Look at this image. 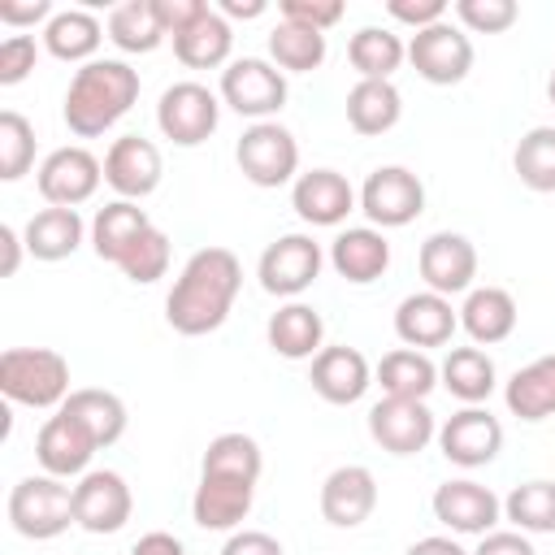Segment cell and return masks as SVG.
Returning a JSON list of instances; mask_svg holds the SVG:
<instances>
[{
    "mask_svg": "<svg viewBox=\"0 0 555 555\" xmlns=\"http://www.w3.org/2000/svg\"><path fill=\"white\" fill-rule=\"evenodd\" d=\"M238 286H243V264H238V256H234L230 247H199V251L182 264L178 282H173V291H169V299H165V321H169L178 334H186V338L212 334V330L225 325Z\"/></svg>",
    "mask_w": 555,
    "mask_h": 555,
    "instance_id": "6da1fadb",
    "label": "cell"
},
{
    "mask_svg": "<svg viewBox=\"0 0 555 555\" xmlns=\"http://www.w3.org/2000/svg\"><path fill=\"white\" fill-rule=\"evenodd\" d=\"M134 100H139V69H130L126 61H87L69 78L61 117L78 139H95L113 130Z\"/></svg>",
    "mask_w": 555,
    "mask_h": 555,
    "instance_id": "7a4b0ae2",
    "label": "cell"
},
{
    "mask_svg": "<svg viewBox=\"0 0 555 555\" xmlns=\"http://www.w3.org/2000/svg\"><path fill=\"white\" fill-rule=\"evenodd\" d=\"M0 390L22 408H61L69 390V360L52 347H9L0 356Z\"/></svg>",
    "mask_w": 555,
    "mask_h": 555,
    "instance_id": "3957f363",
    "label": "cell"
},
{
    "mask_svg": "<svg viewBox=\"0 0 555 555\" xmlns=\"http://www.w3.org/2000/svg\"><path fill=\"white\" fill-rule=\"evenodd\" d=\"M9 525L35 542L65 533L74 525V486H65L61 477H48V473L22 477L9 490Z\"/></svg>",
    "mask_w": 555,
    "mask_h": 555,
    "instance_id": "277c9868",
    "label": "cell"
},
{
    "mask_svg": "<svg viewBox=\"0 0 555 555\" xmlns=\"http://www.w3.org/2000/svg\"><path fill=\"white\" fill-rule=\"evenodd\" d=\"M234 160H238V169H243L247 182H256V186L269 191V186H282V182L295 178V169H299V143L278 121H251L243 130L238 147H234Z\"/></svg>",
    "mask_w": 555,
    "mask_h": 555,
    "instance_id": "5b68a950",
    "label": "cell"
},
{
    "mask_svg": "<svg viewBox=\"0 0 555 555\" xmlns=\"http://www.w3.org/2000/svg\"><path fill=\"white\" fill-rule=\"evenodd\" d=\"M360 212L373 221V230H399L412 225L425 212V186L412 169L403 165H382L364 178L360 186Z\"/></svg>",
    "mask_w": 555,
    "mask_h": 555,
    "instance_id": "8992f818",
    "label": "cell"
},
{
    "mask_svg": "<svg viewBox=\"0 0 555 555\" xmlns=\"http://www.w3.org/2000/svg\"><path fill=\"white\" fill-rule=\"evenodd\" d=\"M221 100L251 121H269L286 104V74L260 56H238L221 69Z\"/></svg>",
    "mask_w": 555,
    "mask_h": 555,
    "instance_id": "52a82bcc",
    "label": "cell"
},
{
    "mask_svg": "<svg viewBox=\"0 0 555 555\" xmlns=\"http://www.w3.org/2000/svg\"><path fill=\"white\" fill-rule=\"evenodd\" d=\"M321 264H325V256H321V243L312 234H282L260 251L256 278L269 295L295 299L321 278Z\"/></svg>",
    "mask_w": 555,
    "mask_h": 555,
    "instance_id": "ba28073f",
    "label": "cell"
},
{
    "mask_svg": "<svg viewBox=\"0 0 555 555\" xmlns=\"http://www.w3.org/2000/svg\"><path fill=\"white\" fill-rule=\"evenodd\" d=\"M217 121H221V104L204 82H173L160 91L156 126L178 147H199L217 130Z\"/></svg>",
    "mask_w": 555,
    "mask_h": 555,
    "instance_id": "9c48e42d",
    "label": "cell"
},
{
    "mask_svg": "<svg viewBox=\"0 0 555 555\" xmlns=\"http://www.w3.org/2000/svg\"><path fill=\"white\" fill-rule=\"evenodd\" d=\"M408 61H412V69H416L425 82H434V87H455V82H464L468 69H473V39H468L460 26L438 22V26L412 35Z\"/></svg>",
    "mask_w": 555,
    "mask_h": 555,
    "instance_id": "30bf717a",
    "label": "cell"
},
{
    "mask_svg": "<svg viewBox=\"0 0 555 555\" xmlns=\"http://www.w3.org/2000/svg\"><path fill=\"white\" fill-rule=\"evenodd\" d=\"M134 512L130 486L113 468H91L74 486V525L87 533H117Z\"/></svg>",
    "mask_w": 555,
    "mask_h": 555,
    "instance_id": "8fae6325",
    "label": "cell"
},
{
    "mask_svg": "<svg viewBox=\"0 0 555 555\" xmlns=\"http://www.w3.org/2000/svg\"><path fill=\"white\" fill-rule=\"evenodd\" d=\"M369 434L390 455H416L438 438V425L425 399H377L369 408Z\"/></svg>",
    "mask_w": 555,
    "mask_h": 555,
    "instance_id": "7c38bea8",
    "label": "cell"
},
{
    "mask_svg": "<svg viewBox=\"0 0 555 555\" xmlns=\"http://www.w3.org/2000/svg\"><path fill=\"white\" fill-rule=\"evenodd\" d=\"M100 178H104V165L87 147L69 143V147H56V152L43 156L39 195L48 199V208H78V204H87L95 195Z\"/></svg>",
    "mask_w": 555,
    "mask_h": 555,
    "instance_id": "4fadbf2b",
    "label": "cell"
},
{
    "mask_svg": "<svg viewBox=\"0 0 555 555\" xmlns=\"http://www.w3.org/2000/svg\"><path fill=\"white\" fill-rule=\"evenodd\" d=\"M438 447L451 464L460 468H481L503 451V425L499 416H490L486 408H460L455 416H447L438 425Z\"/></svg>",
    "mask_w": 555,
    "mask_h": 555,
    "instance_id": "5bb4252c",
    "label": "cell"
},
{
    "mask_svg": "<svg viewBox=\"0 0 555 555\" xmlns=\"http://www.w3.org/2000/svg\"><path fill=\"white\" fill-rule=\"evenodd\" d=\"M421 278L434 295H460V291H473V278H477V247L464 238V234H451V230H438L421 243Z\"/></svg>",
    "mask_w": 555,
    "mask_h": 555,
    "instance_id": "9a60e30c",
    "label": "cell"
},
{
    "mask_svg": "<svg viewBox=\"0 0 555 555\" xmlns=\"http://www.w3.org/2000/svg\"><path fill=\"white\" fill-rule=\"evenodd\" d=\"M160 173H165V160H160V147L143 134H121L113 139L108 156H104V182L121 195V199H143L160 186Z\"/></svg>",
    "mask_w": 555,
    "mask_h": 555,
    "instance_id": "2e32d148",
    "label": "cell"
},
{
    "mask_svg": "<svg viewBox=\"0 0 555 555\" xmlns=\"http://www.w3.org/2000/svg\"><path fill=\"white\" fill-rule=\"evenodd\" d=\"M95 451H100L95 438H91L69 412H61V408H56V416L43 421V429H39V438H35V460L43 464L48 477H61V481L91 473L87 464H91Z\"/></svg>",
    "mask_w": 555,
    "mask_h": 555,
    "instance_id": "e0dca14e",
    "label": "cell"
},
{
    "mask_svg": "<svg viewBox=\"0 0 555 555\" xmlns=\"http://www.w3.org/2000/svg\"><path fill=\"white\" fill-rule=\"evenodd\" d=\"M460 330V312L451 308L447 295H434V291H416L408 299H399L395 308V334L403 347H447L451 334Z\"/></svg>",
    "mask_w": 555,
    "mask_h": 555,
    "instance_id": "ac0fdd59",
    "label": "cell"
},
{
    "mask_svg": "<svg viewBox=\"0 0 555 555\" xmlns=\"http://www.w3.org/2000/svg\"><path fill=\"white\" fill-rule=\"evenodd\" d=\"M499 512H503V503H499L494 490L481 486V481L460 477V481H442V486L434 490V516H438L451 533H477V538H486V533L494 529Z\"/></svg>",
    "mask_w": 555,
    "mask_h": 555,
    "instance_id": "d6986e66",
    "label": "cell"
},
{
    "mask_svg": "<svg viewBox=\"0 0 555 555\" xmlns=\"http://www.w3.org/2000/svg\"><path fill=\"white\" fill-rule=\"evenodd\" d=\"M377 507V477L364 464H343L321 481V516L334 529H356Z\"/></svg>",
    "mask_w": 555,
    "mask_h": 555,
    "instance_id": "ffe728a7",
    "label": "cell"
},
{
    "mask_svg": "<svg viewBox=\"0 0 555 555\" xmlns=\"http://www.w3.org/2000/svg\"><path fill=\"white\" fill-rule=\"evenodd\" d=\"M291 208L308 225H338L356 208V191L338 169H308L291 186Z\"/></svg>",
    "mask_w": 555,
    "mask_h": 555,
    "instance_id": "44dd1931",
    "label": "cell"
},
{
    "mask_svg": "<svg viewBox=\"0 0 555 555\" xmlns=\"http://www.w3.org/2000/svg\"><path fill=\"white\" fill-rule=\"evenodd\" d=\"M373 386V369L356 347H321L312 360V390L325 403H356Z\"/></svg>",
    "mask_w": 555,
    "mask_h": 555,
    "instance_id": "7402d4cb",
    "label": "cell"
},
{
    "mask_svg": "<svg viewBox=\"0 0 555 555\" xmlns=\"http://www.w3.org/2000/svg\"><path fill=\"white\" fill-rule=\"evenodd\" d=\"M330 264H334L338 278H347L356 286H369L390 269V243L373 225H351L330 243Z\"/></svg>",
    "mask_w": 555,
    "mask_h": 555,
    "instance_id": "603a6c76",
    "label": "cell"
},
{
    "mask_svg": "<svg viewBox=\"0 0 555 555\" xmlns=\"http://www.w3.org/2000/svg\"><path fill=\"white\" fill-rule=\"evenodd\" d=\"M251 499H256V486L251 481H234V477H204L199 473V486H195V499H191V516L199 529H234L238 520H247L251 512Z\"/></svg>",
    "mask_w": 555,
    "mask_h": 555,
    "instance_id": "cb8c5ba5",
    "label": "cell"
},
{
    "mask_svg": "<svg viewBox=\"0 0 555 555\" xmlns=\"http://www.w3.org/2000/svg\"><path fill=\"white\" fill-rule=\"evenodd\" d=\"M264 338H269V347H273L282 360H317L321 338H325V321H321L317 308L291 299V304H282V308L269 317Z\"/></svg>",
    "mask_w": 555,
    "mask_h": 555,
    "instance_id": "d4e9b609",
    "label": "cell"
},
{
    "mask_svg": "<svg viewBox=\"0 0 555 555\" xmlns=\"http://www.w3.org/2000/svg\"><path fill=\"white\" fill-rule=\"evenodd\" d=\"M460 325L477 347H494L516 330V299L503 286H473L460 308Z\"/></svg>",
    "mask_w": 555,
    "mask_h": 555,
    "instance_id": "484cf974",
    "label": "cell"
},
{
    "mask_svg": "<svg viewBox=\"0 0 555 555\" xmlns=\"http://www.w3.org/2000/svg\"><path fill=\"white\" fill-rule=\"evenodd\" d=\"M147 230H152V221H147V212H143L134 199H113V204H104V208L95 212V221H91V247H95L100 260L121 264V256H126Z\"/></svg>",
    "mask_w": 555,
    "mask_h": 555,
    "instance_id": "4316f807",
    "label": "cell"
},
{
    "mask_svg": "<svg viewBox=\"0 0 555 555\" xmlns=\"http://www.w3.org/2000/svg\"><path fill=\"white\" fill-rule=\"evenodd\" d=\"M399 117H403V95L395 82L360 78L347 91V121L356 134H386L399 126Z\"/></svg>",
    "mask_w": 555,
    "mask_h": 555,
    "instance_id": "83f0119b",
    "label": "cell"
},
{
    "mask_svg": "<svg viewBox=\"0 0 555 555\" xmlns=\"http://www.w3.org/2000/svg\"><path fill=\"white\" fill-rule=\"evenodd\" d=\"M82 234H87V230H82L78 208H39V212L26 221L22 243H26V251H30L35 260H65V256L78 251Z\"/></svg>",
    "mask_w": 555,
    "mask_h": 555,
    "instance_id": "f1b7e54d",
    "label": "cell"
},
{
    "mask_svg": "<svg viewBox=\"0 0 555 555\" xmlns=\"http://www.w3.org/2000/svg\"><path fill=\"white\" fill-rule=\"evenodd\" d=\"M230 48H234V30L217 9H208L182 35H173V56L186 69H217V65L230 61Z\"/></svg>",
    "mask_w": 555,
    "mask_h": 555,
    "instance_id": "f546056e",
    "label": "cell"
},
{
    "mask_svg": "<svg viewBox=\"0 0 555 555\" xmlns=\"http://www.w3.org/2000/svg\"><path fill=\"white\" fill-rule=\"evenodd\" d=\"M503 399H507V412L520 416V421L555 416V356H538L533 364L516 369Z\"/></svg>",
    "mask_w": 555,
    "mask_h": 555,
    "instance_id": "4dcf8cb0",
    "label": "cell"
},
{
    "mask_svg": "<svg viewBox=\"0 0 555 555\" xmlns=\"http://www.w3.org/2000/svg\"><path fill=\"white\" fill-rule=\"evenodd\" d=\"M377 386L386 390V399H429V390L438 386V364L416 347H395L377 364Z\"/></svg>",
    "mask_w": 555,
    "mask_h": 555,
    "instance_id": "1f68e13d",
    "label": "cell"
},
{
    "mask_svg": "<svg viewBox=\"0 0 555 555\" xmlns=\"http://www.w3.org/2000/svg\"><path fill=\"white\" fill-rule=\"evenodd\" d=\"M104 39V26L87 13V9H61L52 13V22L43 26V48L56 61H95V48Z\"/></svg>",
    "mask_w": 555,
    "mask_h": 555,
    "instance_id": "d6a6232c",
    "label": "cell"
},
{
    "mask_svg": "<svg viewBox=\"0 0 555 555\" xmlns=\"http://www.w3.org/2000/svg\"><path fill=\"white\" fill-rule=\"evenodd\" d=\"M61 412H69V416L95 438V447H113V442L126 434V403H121L113 390H95V386L74 390V395L61 403Z\"/></svg>",
    "mask_w": 555,
    "mask_h": 555,
    "instance_id": "836d02e7",
    "label": "cell"
},
{
    "mask_svg": "<svg viewBox=\"0 0 555 555\" xmlns=\"http://www.w3.org/2000/svg\"><path fill=\"white\" fill-rule=\"evenodd\" d=\"M438 377H442V386L460 399V403H481V399H490V390H494V360L481 351V347H451L447 351V360H442V369H438Z\"/></svg>",
    "mask_w": 555,
    "mask_h": 555,
    "instance_id": "e575fe53",
    "label": "cell"
},
{
    "mask_svg": "<svg viewBox=\"0 0 555 555\" xmlns=\"http://www.w3.org/2000/svg\"><path fill=\"white\" fill-rule=\"evenodd\" d=\"M403 56H408L403 39L395 30H386V26H360L351 35V43H347L351 69L360 78H377V82H390V74L403 65Z\"/></svg>",
    "mask_w": 555,
    "mask_h": 555,
    "instance_id": "d590c367",
    "label": "cell"
},
{
    "mask_svg": "<svg viewBox=\"0 0 555 555\" xmlns=\"http://www.w3.org/2000/svg\"><path fill=\"white\" fill-rule=\"evenodd\" d=\"M269 56L286 74H312L325 61V30H312V26H299V22L282 17L269 30Z\"/></svg>",
    "mask_w": 555,
    "mask_h": 555,
    "instance_id": "8d00e7d4",
    "label": "cell"
},
{
    "mask_svg": "<svg viewBox=\"0 0 555 555\" xmlns=\"http://www.w3.org/2000/svg\"><path fill=\"white\" fill-rule=\"evenodd\" d=\"M260 468H264L260 442L247 434H217L199 464L204 477H234V481H251V486L260 481Z\"/></svg>",
    "mask_w": 555,
    "mask_h": 555,
    "instance_id": "74e56055",
    "label": "cell"
},
{
    "mask_svg": "<svg viewBox=\"0 0 555 555\" xmlns=\"http://www.w3.org/2000/svg\"><path fill=\"white\" fill-rule=\"evenodd\" d=\"M512 169L516 178L538 191V195H551L555 191V126H533L520 134L516 152H512Z\"/></svg>",
    "mask_w": 555,
    "mask_h": 555,
    "instance_id": "f35d334b",
    "label": "cell"
},
{
    "mask_svg": "<svg viewBox=\"0 0 555 555\" xmlns=\"http://www.w3.org/2000/svg\"><path fill=\"white\" fill-rule=\"evenodd\" d=\"M108 39L121 48V52H156L165 30L152 13V0H126L108 13Z\"/></svg>",
    "mask_w": 555,
    "mask_h": 555,
    "instance_id": "ab89813d",
    "label": "cell"
},
{
    "mask_svg": "<svg viewBox=\"0 0 555 555\" xmlns=\"http://www.w3.org/2000/svg\"><path fill=\"white\" fill-rule=\"evenodd\" d=\"M503 516L520 533H555V481H525L503 499Z\"/></svg>",
    "mask_w": 555,
    "mask_h": 555,
    "instance_id": "60d3db41",
    "label": "cell"
},
{
    "mask_svg": "<svg viewBox=\"0 0 555 555\" xmlns=\"http://www.w3.org/2000/svg\"><path fill=\"white\" fill-rule=\"evenodd\" d=\"M30 165H35V126L17 108H4L0 113V178L17 182Z\"/></svg>",
    "mask_w": 555,
    "mask_h": 555,
    "instance_id": "b9f144b4",
    "label": "cell"
},
{
    "mask_svg": "<svg viewBox=\"0 0 555 555\" xmlns=\"http://www.w3.org/2000/svg\"><path fill=\"white\" fill-rule=\"evenodd\" d=\"M130 282H139V286H147V282H156V278H165V269H169V234L165 230H147L126 256H121V264H117Z\"/></svg>",
    "mask_w": 555,
    "mask_h": 555,
    "instance_id": "7bdbcfd3",
    "label": "cell"
},
{
    "mask_svg": "<svg viewBox=\"0 0 555 555\" xmlns=\"http://www.w3.org/2000/svg\"><path fill=\"white\" fill-rule=\"evenodd\" d=\"M455 17L464 30L503 35L520 17V9H516V0H455Z\"/></svg>",
    "mask_w": 555,
    "mask_h": 555,
    "instance_id": "ee69618b",
    "label": "cell"
},
{
    "mask_svg": "<svg viewBox=\"0 0 555 555\" xmlns=\"http://www.w3.org/2000/svg\"><path fill=\"white\" fill-rule=\"evenodd\" d=\"M39 61V48L30 35H9L0 43V87H17Z\"/></svg>",
    "mask_w": 555,
    "mask_h": 555,
    "instance_id": "f6af8a7d",
    "label": "cell"
},
{
    "mask_svg": "<svg viewBox=\"0 0 555 555\" xmlns=\"http://www.w3.org/2000/svg\"><path fill=\"white\" fill-rule=\"evenodd\" d=\"M286 22H299V26H312V30H330L343 22V0H282L278 4Z\"/></svg>",
    "mask_w": 555,
    "mask_h": 555,
    "instance_id": "bcb514c9",
    "label": "cell"
},
{
    "mask_svg": "<svg viewBox=\"0 0 555 555\" xmlns=\"http://www.w3.org/2000/svg\"><path fill=\"white\" fill-rule=\"evenodd\" d=\"M386 13L412 30H429V26L447 22V0H390Z\"/></svg>",
    "mask_w": 555,
    "mask_h": 555,
    "instance_id": "7dc6e473",
    "label": "cell"
},
{
    "mask_svg": "<svg viewBox=\"0 0 555 555\" xmlns=\"http://www.w3.org/2000/svg\"><path fill=\"white\" fill-rule=\"evenodd\" d=\"M152 13H156V22H160V30L173 39V35H182L191 22H199V17L208 13V4H204V0H152Z\"/></svg>",
    "mask_w": 555,
    "mask_h": 555,
    "instance_id": "c3c4849f",
    "label": "cell"
},
{
    "mask_svg": "<svg viewBox=\"0 0 555 555\" xmlns=\"http://www.w3.org/2000/svg\"><path fill=\"white\" fill-rule=\"evenodd\" d=\"M221 555H286V551L264 529H238V533H230V542L221 546Z\"/></svg>",
    "mask_w": 555,
    "mask_h": 555,
    "instance_id": "681fc988",
    "label": "cell"
},
{
    "mask_svg": "<svg viewBox=\"0 0 555 555\" xmlns=\"http://www.w3.org/2000/svg\"><path fill=\"white\" fill-rule=\"evenodd\" d=\"M473 555H538L533 542L520 533V529H490Z\"/></svg>",
    "mask_w": 555,
    "mask_h": 555,
    "instance_id": "f907efd6",
    "label": "cell"
},
{
    "mask_svg": "<svg viewBox=\"0 0 555 555\" xmlns=\"http://www.w3.org/2000/svg\"><path fill=\"white\" fill-rule=\"evenodd\" d=\"M0 22H4V26L52 22V0H0Z\"/></svg>",
    "mask_w": 555,
    "mask_h": 555,
    "instance_id": "816d5d0a",
    "label": "cell"
},
{
    "mask_svg": "<svg viewBox=\"0 0 555 555\" xmlns=\"http://www.w3.org/2000/svg\"><path fill=\"white\" fill-rule=\"evenodd\" d=\"M130 555H186V546H182L173 533L152 529V533H143V538L130 546Z\"/></svg>",
    "mask_w": 555,
    "mask_h": 555,
    "instance_id": "f5cc1de1",
    "label": "cell"
},
{
    "mask_svg": "<svg viewBox=\"0 0 555 555\" xmlns=\"http://www.w3.org/2000/svg\"><path fill=\"white\" fill-rule=\"evenodd\" d=\"M403 555H473V551H464L455 538H442V533H434V538H421V542H412Z\"/></svg>",
    "mask_w": 555,
    "mask_h": 555,
    "instance_id": "db71d44e",
    "label": "cell"
},
{
    "mask_svg": "<svg viewBox=\"0 0 555 555\" xmlns=\"http://www.w3.org/2000/svg\"><path fill=\"white\" fill-rule=\"evenodd\" d=\"M0 247H4V264H0V273L4 278H13L17 273V264H22V238H17V230L13 225H0Z\"/></svg>",
    "mask_w": 555,
    "mask_h": 555,
    "instance_id": "11a10c76",
    "label": "cell"
},
{
    "mask_svg": "<svg viewBox=\"0 0 555 555\" xmlns=\"http://www.w3.org/2000/svg\"><path fill=\"white\" fill-rule=\"evenodd\" d=\"M264 9H269L264 0H221V4H217V13H221L225 22H230V17H243V22H247V17H260Z\"/></svg>",
    "mask_w": 555,
    "mask_h": 555,
    "instance_id": "9f6ffc18",
    "label": "cell"
},
{
    "mask_svg": "<svg viewBox=\"0 0 555 555\" xmlns=\"http://www.w3.org/2000/svg\"><path fill=\"white\" fill-rule=\"evenodd\" d=\"M546 100H551V108H555V65H551V78H546Z\"/></svg>",
    "mask_w": 555,
    "mask_h": 555,
    "instance_id": "6f0895ef",
    "label": "cell"
}]
</instances>
